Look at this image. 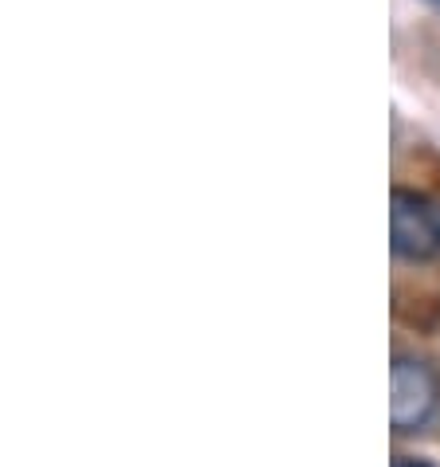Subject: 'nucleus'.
<instances>
[{
	"instance_id": "obj_3",
	"label": "nucleus",
	"mask_w": 440,
	"mask_h": 467,
	"mask_svg": "<svg viewBox=\"0 0 440 467\" xmlns=\"http://www.w3.org/2000/svg\"><path fill=\"white\" fill-rule=\"evenodd\" d=\"M393 467H429V463H424V460H413V456H397Z\"/></svg>"
},
{
	"instance_id": "obj_1",
	"label": "nucleus",
	"mask_w": 440,
	"mask_h": 467,
	"mask_svg": "<svg viewBox=\"0 0 440 467\" xmlns=\"http://www.w3.org/2000/svg\"><path fill=\"white\" fill-rule=\"evenodd\" d=\"M440 409V378L417 354H397L390 366V424L393 432H421Z\"/></svg>"
},
{
	"instance_id": "obj_2",
	"label": "nucleus",
	"mask_w": 440,
	"mask_h": 467,
	"mask_svg": "<svg viewBox=\"0 0 440 467\" xmlns=\"http://www.w3.org/2000/svg\"><path fill=\"white\" fill-rule=\"evenodd\" d=\"M390 244L405 264H429L440 255V204L424 192L393 189L390 197Z\"/></svg>"
}]
</instances>
